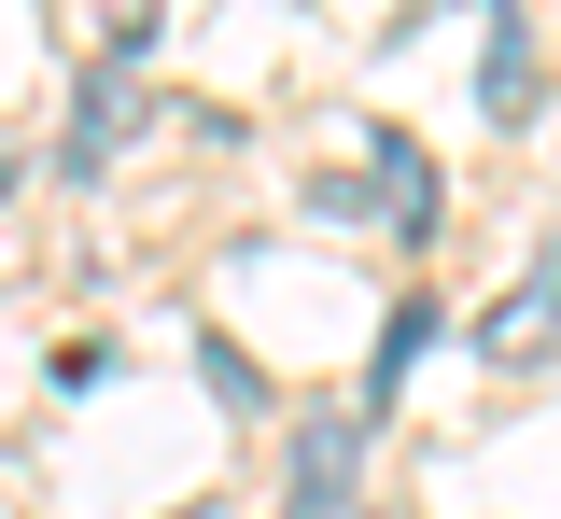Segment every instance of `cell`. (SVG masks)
Masks as SVG:
<instances>
[{"label":"cell","instance_id":"cell-4","mask_svg":"<svg viewBox=\"0 0 561 519\" xmlns=\"http://www.w3.org/2000/svg\"><path fill=\"white\" fill-rule=\"evenodd\" d=\"M548 323H561V253H548V267H534V281H519L505 309H491V351H534Z\"/></svg>","mask_w":561,"mask_h":519},{"label":"cell","instance_id":"cell-5","mask_svg":"<svg viewBox=\"0 0 561 519\" xmlns=\"http://www.w3.org/2000/svg\"><path fill=\"white\" fill-rule=\"evenodd\" d=\"M379 197H393V224H435V169L393 141V154H379Z\"/></svg>","mask_w":561,"mask_h":519},{"label":"cell","instance_id":"cell-1","mask_svg":"<svg viewBox=\"0 0 561 519\" xmlns=\"http://www.w3.org/2000/svg\"><path fill=\"white\" fill-rule=\"evenodd\" d=\"M127 127H140V84H127V71H99V84H84V113H70V154H57V169L84 183V169L127 141Z\"/></svg>","mask_w":561,"mask_h":519},{"label":"cell","instance_id":"cell-2","mask_svg":"<svg viewBox=\"0 0 561 519\" xmlns=\"http://www.w3.org/2000/svg\"><path fill=\"white\" fill-rule=\"evenodd\" d=\"M351 506V422H309L295 436V519H337Z\"/></svg>","mask_w":561,"mask_h":519},{"label":"cell","instance_id":"cell-3","mask_svg":"<svg viewBox=\"0 0 561 519\" xmlns=\"http://www.w3.org/2000/svg\"><path fill=\"white\" fill-rule=\"evenodd\" d=\"M478 113H534V28L519 14H491V43H478Z\"/></svg>","mask_w":561,"mask_h":519}]
</instances>
